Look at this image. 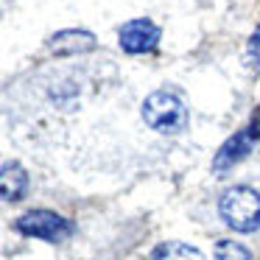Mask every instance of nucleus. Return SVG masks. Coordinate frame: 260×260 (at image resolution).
<instances>
[{
    "mask_svg": "<svg viewBox=\"0 0 260 260\" xmlns=\"http://www.w3.org/2000/svg\"><path fill=\"white\" fill-rule=\"evenodd\" d=\"M246 56H249V64H260V25L246 42Z\"/></svg>",
    "mask_w": 260,
    "mask_h": 260,
    "instance_id": "nucleus-10",
    "label": "nucleus"
},
{
    "mask_svg": "<svg viewBox=\"0 0 260 260\" xmlns=\"http://www.w3.org/2000/svg\"><path fill=\"white\" fill-rule=\"evenodd\" d=\"M98 45L95 34L84 28H68V31H59L48 40V48L51 53H59V56H76V53H87Z\"/></svg>",
    "mask_w": 260,
    "mask_h": 260,
    "instance_id": "nucleus-6",
    "label": "nucleus"
},
{
    "mask_svg": "<svg viewBox=\"0 0 260 260\" xmlns=\"http://www.w3.org/2000/svg\"><path fill=\"white\" fill-rule=\"evenodd\" d=\"M0 190H3V202L14 204L28 193V174L20 162H3V171H0Z\"/></svg>",
    "mask_w": 260,
    "mask_h": 260,
    "instance_id": "nucleus-7",
    "label": "nucleus"
},
{
    "mask_svg": "<svg viewBox=\"0 0 260 260\" xmlns=\"http://www.w3.org/2000/svg\"><path fill=\"white\" fill-rule=\"evenodd\" d=\"M143 120L159 135H179L187 126V107L171 90H157L143 101Z\"/></svg>",
    "mask_w": 260,
    "mask_h": 260,
    "instance_id": "nucleus-2",
    "label": "nucleus"
},
{
    "mask_svg": "<svg viewBox=\"0 0 260 260\" xmlns=\"http://www.w3.org/2000/svg\"><path fill=\"white\" fill-rule=\"evenodd\" d=\"M218 213L224 218V224L235 232L260 230V193L246 185L230 187L218 199Z\"/></svg>",
    "mask_w": 260,
    "mask_h": 260,
    "instance_id": "nucleus-1",
    "label": "nucleus"
},
{
    "mask_svg": "<svg viewBox=\"0 0 260 260\" xmlns=\"http://www.w3.org/2000/svg\"><path fill=\"white\" fill-rule=\"evenodd\" d=\"M159 25L154 20H132V23L120 25L118 31V42H120V51L129 53V56H140V53H151L154 48L159 45Z\"/></svg>",
    "mask_w": 260,
    "mask_h": 260,
    "instance_id": "nucleus-4",
    "label": "nucleus"
},
{
    "mask_svg": "<svg viewBox=\"0 0 260 260\" xmlns=\"http://www.w3.org/2000/svg\"><path fill=\"white\" fill-rule=\"evenodd\" d=\"M148 260H204V254L196 246H187L182 241H168V243H159Z\"/></svg>",
    "mask_w": 260,
    "mask_h": 260,
    "instance_id": "nucleus-8",
    "label": "nucleus"
},
{
    "mask_svg": "<svg viewBox=\"0 0 260 260\" xmlns=\"http://www.w3.org/2000/svg\"><path fill=\"white\" fill-rule=\"evenodd\" d=\"M14 230L20 235H28V238L62 243L73 235V221L53 213V210H28V213H23L14 221Z\"/></svg>",
    "mask_w": 260,
    "mask_h": 260,
    "instance_id": "nucleus-3",
    "label": "nucleus"
},
{
    "mask_svg": "<svg viewBox=\"0 0 260 260\" xmlns=\"http://www.w3.org/2000/svg\"><path fill=\"white\" fill-rule=\"evenodd\" d=\"M215 260H252V254L238 241H218L215 243Z\"/></svg>",
    "mask_w": 260,
    "mask_h": 260,
    "instance_id": "nucleus-9",
    "label": "nucleus"
},
{
    "mask_svg": "<svg viewBox=\"0 0 260 260\" xmlns=\"http://www.w3.org/2000/svg\"><path fill=\"white\" fill-rule=\"evenodd\" d=\"M249 135H252L254 140H260V109H254V115H252V123H249Z\"/></svg>",
    "mask_w": 260,
    "mask_h": 260,
    "instance_id": "nucleus-11",
    "label": "nucleus"
},
{
    "mask_svg": "<svg viewBox=\"0 0 260 260\" xmlns=\"http://www.w3.org/2000/svg\"><path fill=\"white\" fill-rule=\"evenodd\" d=\"M254 146V137L249 135V129L243 132H235L232 137H226L224 146L215 151V159H213V171H218V174H224V171H230L232 165H238L241 159L249 157V151H252Z\"/></svg>",
    "mask_w": 260,
    "mask_h": 260,
    "instance_id": "nucleus-5",
    "label": "nucleus"
}]
</instances>
